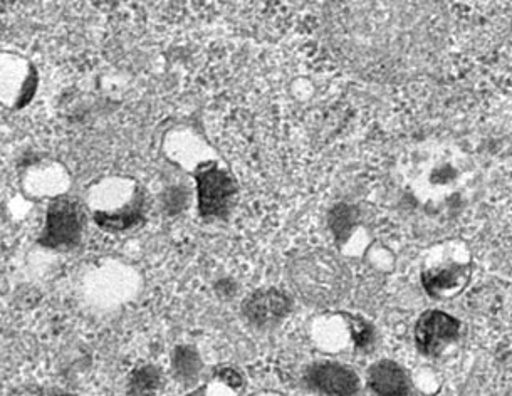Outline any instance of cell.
<instances>
[{
    "label": "cell",
    "mask_w": 512,
    "mask_h": 396,
    "mask_svg": "<svg viewBox=\"0 0 512 396\" xmlns=\"http://www.w3.org/2000/svg\"><path fill=\"white\" fill-rule=\"evenodd\" d=\"M81 230L83 217L78 204L71 198H58L49 205L46 227L39 237V244L58 251L73 249L81 240Z\"/></svg>",
    "instance_id": "cell-1"
},
{
    "label": "cell",
    "mask_w": 512,
    "mask_h": 396,
    "mask_svg": "<svg viewBox=\"0 0 512 396\" xmlns=\"http://www.w3.org/2000/svg\"><path fill=\"white\" fill-rule=\"evenodd\" d=\"M197 192H199V210L204 219L224 217L229 212L232 198L236 195V183L229 173L210 163L197 170Z\"/></svg>",
    "instance_id": "cell-2"
},
{
    "label": "cell",
    "mask_w": 512,
    "mask_h": 396,
    "mask_svg": "<svg viewBox=\"0 0 512 396\" xmlns=\"http://www.w3.org/2000/svg\"><path fill=\"white\" fill-rule=\"evenodd\" d=\"M457 319L442 311H429L418 319L415 326V343L424 355H439L447 344L452 343L459 334Z\"/></svg>",
    "instance_id": "cell-3"
},
{
    "label": "cell",
    "mask_w": 512,
    "mask_h": 396,
    "mask_svg": "<svg viewBox=\"0 0 512 396\" xmlns=\"http://www.w3.org/2000/svg\"><path fill=\"white\" fill-rule=\"evenodd\" d=\"M291 303L284 292L264 289L252 294L244 304V314L249 321L259 326L274 324L288 314Z\"/></svg>",
    "instance_id": "cell-4"
},
{
    "label": "cell",
    "mask_w": 512,
    "mask_h": 396,
    "mask_svg": "<svg viewBox=\"0 0 512 396\" xmlns=\"http://www.w3.org/2000/svg\"><path fill=\"white\" fill-rule=\"evenodd\" d=\"M467 279H469V269L462 264H450V262H440L435 267L425 269L422 274L425 291L434 297L452 296L465 286Z\"/></svg>",
    "instance_id": "cell-5"
},
{
    "label": "cell",
    "mask_w": 512,
    "mask_h": 396,
    "mask_svg": "<svg viewBox=\"0 0 512 396\" xmlns=\"http://www.w3.org/2000/svg\"><path fill=\"white\" fill-rule=\"evenodd\" d=\"M308 380L328 396H353L358 390V380L343 366L324 363L309 371Z\"/></svg>",
    "instance_id": "cell-6"
},
{
    "label": "cell",
    "mask_w": 512,
    "mask_h": 396,
    "mask_svg": "<svg viewBox=\"0 0 512 396\" xmlns=\"http://www.w3.org/2000/svg\"><path fill=\"white\" fill-rule=\"evenodd\" d=\"M370 386L378 396H412L407 376L392 361H382L371 368Z\"/></svg>",
    "instance_id": "cell-7"
},
{
    "label": "cell",
    "mask_w": 512,
    "mask_h": 396,
    "mask_svg": "<svg viewBox=\"0 0 512 396\" xmlns=\"http://www.w3.org/2000/svg\"><path fill=\"white\" fill-rule=\"evenodd\" d=\"M95 220L96 224L106 232H123V230L133 229L143 222L142 198H136L130 205V209H123L115 214H96Z\"/></svg>",
    "instance_id": "cell-8"
},
{
    "label": "cell",
    "mask_w": 512,
    "mask_h": 396,
    "mask_svg": "<svg viewBox=\"0 0 512 396\" xmlns=\"http://www.w3.org/2000/svg\"><path fill=\"white\" fill-rule=\"evenodd\" d=\"M160 383V375L152 366L136 370L131 376L130 396H153Z\"/></svg>",
    "instance_id": "cell-9"
},
{
    "label": "cell",
    "mask_w": 512,
    "mask_h": 396,
    "mask_svg": "<svg viewBox=\"0 0 512 396\" xmlns=\"http://www.w3.org/2000/svg\"><path fill=\"white\" fill-rule=\"evenodd\" d=\"M173 368L183 380H192L200 370L199 355L192 348H178L173 355Z\"/></svg>",
    "instance_id": "cell-10"
},
{
    "label": "cell",
    "mask_w": 512,
    "mask_h": 396,
    "mask_svg": "<svg viewBox=\"0 0 512 396\" xmlns=\"http://www.w3.org/2000/svg\"><path fill=\"white\" fill-rule=\"evenodd\" d=\"M353 215H351L350 207H346V205H340L338 209L333 210V215H331V225H333V229H335V234L340 237L343 232L351 229V225H353Z\"/></svg>",
    "instance_id": "cell-11"
},
{
    "label": "cell",
    "mask_w": 512,
    "mask_h": 396,
    "mask_svg": "<svg viewBox=\"0 0 512 396\" xmlns=\"http://www.w3.org/2000/svg\"><path fill=\"white\" fill-rule=\"evenodd\" d=\"M185 207V193L180 188H172L165 197V209L170 214H178Z\"/></svg>",
    "instance_id": "cell-12"
},
{
    "label": "cell",
    "mask_w": 512,
    "mask_h": 396,
    "mask_svg": "<svg viewBox=\"0 0 512 396\" xmlns=\"http://www.w3.org/2000/svg\"><path fill=\"white\" fill-rule=\"evenodd\" d=\"M353 338L358 346H366L371 341V329L365 321L355 319L353 321Z\"/></svg>",
    "instance_id": "cell-13"
},
{
    "label": "cell",
    "mask_w": 512,
    "mask_h": 396,
    "mask_svg": "<svg viewBox=\"0 0 512 396\" xmlns=\"http://www.w3.org/2000/svg\"><path fill=\"white\" fill-rule=\"evenodd\" d=\"M219 376L220 380H224L225 383H229L230 386H241V376L237 375L236 371L234 370L225 368V370L219 371Z\"/></svg>",
    "instance_id": "cell-14"
},
{
    "label": "cell",
    "mask_w": 512,
    "mask_h": 396,
    "mask_svg": "<svg viewBox=\"0 0 512 396\" xmlns=\"http://www.w3.org/2000/svg\"><path fill=\"white\" fill-rule=\"evenodd\" d=\"M190 396H204V395H202V391H197V393H194V395H190Z\"/></svg>",
    "instance_id": "cell-15"
},
{
    "label": "cell",
    "mask_w": 512,
    "mask_h": 396,
    "mask_svg": "<svg viewBox=\"0 0 512 396\" xmlns=\"http://www.w3.org/2000/svg\"><path fill=\"white\" fill-rule=\"evenodd\" d=\"M58 396H69V395H58Z\"/></svg>",
    "instance_id": "cell-16"
}]
</instances>
